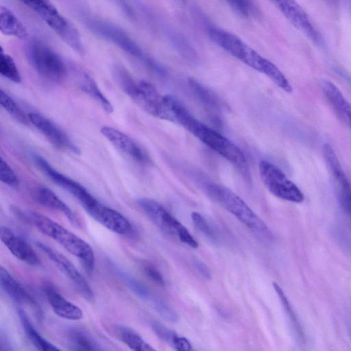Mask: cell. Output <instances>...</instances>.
<instances>
[{"mask_svg": "<svg viewBox=\"0 0 351 351\" xmlns=\"http://www.w3.org/2000/svg\"><path fill=\"white\" fill-rule=\"evenodd\" d=\"M167 101L173 114L176 121L237 167L244 171L247 169V160L245 155L235 144L195 119L173 97L167 95Z\"/></svg>", "mask_w": 351, "mask_h": 351, "instance_id": "6da1fadb", "label": "cell"}, {"mask_svg": "<svg viewBox=\"0 0 351 351\" xmlns=\"http://www.w3.org/2000/svg\"><path fill=\"white\" fill-rule=\"evenodd\" d=\"M112 74L123 91L142 110L158 118L176 121L165 96L161 95L153 84L135 80L121 65H114Z\"/></svg>", "mask_w": 351, "mask_h": 351, "instance_id": "7a4b0ae2", "label": "cell"}, {"mask_svg": "<svg viewBox=\"0 0 351 351\" xmlns=\"http://www.w3.org/2000/svg\"><path fill=\"white\" fill-rule=\"evenodd\" d=\"M21 216L42 233L55 240L69 253L77 258L88 274L93 273L95 258L93 250L88 243L39 213L32 211L23 213Z\"/></svg>", "mask_w": 351, "mask_h": 351, "instance_id": "3957f363", "label": "cell"}, {"mask_svg": "<svg viewBox=\"0 0 351 351\" xmlns=\"http://www.w3.org/2000/svg\"><path fill=\"white\" fill-rule=\"evenodd\" d=\"M208 195L226 210L232 214L249 229L265 239L272 234L264 221L238 195L217 184H209L206 188Z\"/></svg>", "mask_w": 351, "mask_h": 351, "instance_id": "277c9868", "label": "cell"}, {"mask_svg": "<svg viewBox=\"0 0 351 351\" xmlns=\"http://www.w3.org/2000/svg\"><path fill=\"white\" fill-rule=\"evenodd\" d=\"M223 49L250 67L263 73L285 92L291 84L281 71L271 62L261 56L234 34L226 40Z\"/></svg>", "mask_w": 351, "mask_h": 351, "instance_id": "5b68a950", "label": "cell"}, {"mask_svg": "<svg viewBox=\"0 0 351 351\" xmlns=\"http://www.w3.org/2000/svg\"><path fill=\"white\" fill-rule=\"evenodd\" d=\"M22 3L36 12L67 45L79 53H84L79 32L50 1L32 0Z\"/></svg>", "mask_w": 351, "mask_h": 351, "instance_id": "8992f818", "label": "cell"}, {"mask_svg": "<svg viewBox=\"0 0 351 351\" xmlns=\"http://www.w3.org/2000/svg\"><path fill=\"white\" fill-rule=\"evenodd\" d=\"M82 18L85 26L95 34L114 44L149 66L156 68L154 62L146 56L139 45L122 28L100 18L90 16H83Z\"/></svg>", "mask_w": 351, "mask_h": 351, "instance_id": "52a82bcc", "label": "cell"}, {"mask_svg": "<svg viewBox=\"0 0 351 351\" xmlns=\"http://www.w3.org/2000/svg\"><path fill=\"white\" fill-rule=\"evenodd\" d=\"M29 63L43 78L60 82L66 76L67 69L62 58L47 45L38 39L29 42L27 48Z\"/></svg>", "mask_w": 351, "mask_h": 351, "instance_id": "ba28073f", "label": "cell"}, {"mask_svg": "<svg viewBox=\"0 0 351 351\" xmlns=\"http://www.w3.org/2000/svg\"><path fill=\"white\" fill-rule=\"evenodd\" d=\"M137 204L148 218L162 232L174 237L183 243L197 248L198 243L186 228L158 202L149 198H140Z\"/></svg>", "mask_w": 351, "mask_h": 351, "instance_id": "9c48e42d", "label": "cell"}, {"mask_svg": "<svg viewBox=\"0 0 351 351\" xmlns=\"http://www.w3.org/2000/svg\"><path fill=\"white\" fill-rule=\"evenodd\" d=\"M259 172L263 184L274 196L294 203L303 202L304 196L301 190L276 165L261 160Z\"/></svg>", "mask_w": 351, "mask_h": 351, "instance_id": "30bf717a", "label": "cell"}, {"mask_svg": "<svg viewBox=\"0 0 351 351\" xmlns=\"http://www.w3.org/2000/svg\"><path fill=\"white\" fill-rule=\"evenodd\" d=\"M32 158L38 168L53 182L73 195L88 213H90L100 203L82 184L58 171L41 156L33 154Z\"/></svg>", "mask_w": 351, "mask_h": 351, "instance_id": "8fae6325", "label": "cell"}, {"mask_svg": "<svg viewBox=\"0 0 351 351\" xmlns=\"http://www.w3.org/2000/svg\"><path fill=\"white\" fill-rule=\"evenodd\" d=\"M36 244L57 268L73 282L84 298L88 300H93L94 293L88 282L66 257L45 243L37 241Z\"/></svg>", "mask_w": 351, "mask_h": 351, "instance_id": "7c38bea8", "label": "cell"}, {"mask_svg": "<svg viewBox=\"0 0 351 351\" xmlns=\"http://www.w3.org/2000/svg\"><path fill=\"white\" fill-rule=\"evenodd\" d=\"M28 117L30 123L54 147L75 154L80 153L70 137L52 121L37 112L29 113Z\"/></svg>", "mask_w": 351, "mask_h": 351, "instance_id": "4fadbf2b", "label": "cell"}, {"mask_svg": "<svg viewBox=\"0 0 351 351\" xmlns=\"http://www.w3.org/2000/svg\"><path fill=\"white\" fill-rule=\"evenodd\" d=\"M324 157L330 172L339 203L347 213H351V185L348 180L332 147L328 143L323 146Z\"/></svg>", "mask_w": 351, "mask_h": 351, "instance_id": "5bb4252c", "label": "cell"}, {"mask_svg": "<svg viewBox=\"0 0 351 351\" xmlns=\"http://www.w3.org/2000/svg\"><path fill=\"white\" fill-rule=\"evenodd\" d=\"M275 5L285 18L298 29L302 32L313 43L320 45L322 37L305 10L294 1H276Z\"/></svg>", "mask_w": 351, "mask_h": 351, "instance_id": "9a60e30c", "label": "cell"}, {"mask_svg": "<svg viewBox=\"0 0 351 351\" xmlns=\"http://www.w3.org/2000/svg\"><path fill=\"white\" fill-rule=\"evenodd\" d=\"M101 134L119 151L141 165H149L151 159L147 153L131 137L109 126L101 129Z\"/></svg>", "mask_w": 351, "mask_h": 351, "instance_id": "2e32d148", "label": "cell"}, {"mask_svg": "<svg viewBox=\"0 0 351 351\" xmlns=\"http://www.w3.org/2000/svg\"><path fill=\"white\" fill-rule=\"evenodd\" d=\"M1 241L9 251L20 261L32 266L40 265V261L29 243L5 226L0 229Z\"/></svg>", "mask_w": 351, "mask_h": 351, "instance_id": "e0dca14e", "label": "cell"}, {"mask_svg": "<svg viewBox=\"0 0 351 351\" xmlns=\"http://www.w3.org/2000/svg\"><path fill=\"white\" fill-rule=\"evenodd\" d=\"M89 215L98 223L114 233L123 235L132 230L130 222L123 215L101 203Z\"/></svg>", "mask_w": 351, "mask_h": 351, "instance_id": "ac0fdd59", "label": "cell"}, {"mask_svg": "<svg viewBox=\"0 0 351 351\" xmlns=\"http://www.w3.org/2000/svg\"><path fill=\"white\" fill-rule=\"evenodd\" d=\"M44 292L48 303L58 317L71 321L82 319L81 308L62 296L53 286L45 285Z\"/></svg>", "mask_w": 351, "mask_h": 351, "instance_id": "d6986e66", "label": "cell"}, {"mask_svg": "<svg viewBox=\"0 0 351 351\" xmlns=\"http://www.w3.org/2000/svg\"><path fill=\"white\" fill-rule=\"evenodd\" d=\"M0 282L2 290L12 300L38 310V304L33 296L2 266L0 267Z\"/></svg>", "mask_w": 351, "mask_h": 351, "instance_id": "ffe728a7", "label": "cell"}, {"mask_svg": "<svg viewBox=\"0 0 351 351\" xmlns=\"http://www.w3.org/2000/svg\"><path fill=\"white\" fill-rule=\"evenodd\" d=\"M34 196L39 204L62 213L74 226H81L79 219L73 210L51 189L38 186L35 190Z\"/></svg>", "mask_w": 351, "mask_h": 351, "instance_id": "44dd1931", "label": "cell"}, {"mask_svg": "<svg viewBox=\"0 0 351 351\" xmlns=\"http://www.w3.org/2000/svg\"><path fill=\"white\" fill-rule=\"evenodd\" d=\"M76 79L79 88L91 99H94L106 113L111 114L113 112V106L111 102L88 73L81 70L78 71Z\"/></svg>", "mask_w": 351, "mask_h": 351, "instance_id": "7402d4cb", "label": "cell"}, {"mask_svg": "<svg viewBox=\"0 0 351 351\" xmlns=\"http://www.w3.org/2000/svg\"><path fill=\"white\" fill-rule=\"evenodd\" d=\"M322 88L327 99L338 115L351 126V104L332 82L324 81Z\"/></svg>", "mask_w": 351, "mask_h": 351, "instance_id": "603a6c76", "label": "cell"}, {"mask_svg": "<svg viewBox=\"0 0 351 351\" xmlns=\"http://www.w3.org/2000/svg\"><path fill=\"white\" fill-rule=\"evenodd\" d=\"M18 314L25 333L37 351H62L40 335L23 310L19 309Z\"/></svg>", "mask_w": 351, "mask_h": 351, "instance_id": "cb8c5ba5", "label": "cell"}, {"mask_svg": "<svg viewBox=\"0 0 351 351\" xmlns=\"http://www.w3.org/2000/svg\"><path fill=\"white\" fill-rule=\"evenodd\" d=\"M0 29L2 34L21 39L27 37V31L18 17L6 6L0 7Z\"/></svg>", "mask_w": 351, "mask_h": 351, "instance_id": "d4e9b609", "label": "cell"}, {"mask_svg": "<svg viewBox=\"0 0 351 351\" xmlns=\"http://www.w3.org/2000/svg\"><path fill=\"white\" fill-rule=\"evenodd\" d=\"M117 333L120 340L131 351H156L137 332L130 328L121 326L118 328Z\"/></svg>", "mask_w": 351, "mask_h": 351, "instance_id": "484cf974", "label": "cell"}, {"mask_svg": "<svg viewBox=\"0 0 351 351\" xmlns=\"http://www.w3.org/2000/svg\"><path fill=\"white\" fill-rule=\"evenodd\" d=\"M0 104L16 121L26 126L30 124L28 115L25 114L15 101L3 89L0 90Z\"/></svg>", "mask_w": 351, "mask_h": 351, "instance_id": "4316f807", "label": "cell"}, {"mask_svg": "<svg viewBox=\"0 0 351 351\" xmlns=\"http://www.w3.org/2000/svg\"><path fill=\"white\" fill-rule=\"evenodd\" d=\"M0 73L14 83L19 84L21 82V77L14 60L2 49L0 56Z\"/></svg>", "mask_w": 351, "mask_h": 351, "instance_id": "83f0119b", "label": "cell"}, {"mask_svg": "<svg viewBox=\"0 0 351 351\" xmlns=\"http://www.w3.org/2000/svg\"><path fill=\"white\" fill-rule=\"evenodd\" d=\"M189 84L194 93L204 104L213 110L219 108L217 98L205 87L194 80H190Z\"/></svg>", "mask_w": 351, "mask_h": 351, "instance_id": "f1b7e54d", "label": "cell"}, {"mask_svg": "<svg viewBox=\"0 0 351 351\" xmlns=\"http://www.w3.org/2000/svg\"><path fill=\"white\" fill-rule=\"evenodd\" d=\"M273 287H274L276 293L278 294V295L281 301V303L282 304V305L289 316V318L291 319V322L292 324L293 325L294 328L296 330V332L298 334V335L300 337H302L303 335H302V329L300 327V324H299L298 319L295 317V313L293 312V310L292 307L291 306V304H290L286 295L285 294L283 290L279 286V285L275 282H273Z\"/></svg>", "mask_w": 351, "mask_h": 351, "instance_id": "f546056e", "label": "cell"}, {"mask_svg": "<svg viewBox=\"0 0 351 351\" xmlns=\"http://www.w3.org/2000/svg\"><path fill=\"white\" fill-rule=\"evenodd\" d=\"M0 179L3 183L13 189H17L19 186L20 182L18 176L2 157L0 162Z\"/></svg>", "mask_w": 351, "mask_h": 351, "instance_id": "4dcf8cb0", "label": "cell"}, {"mask_svg": "<svg viewBox=\"0 0 351 351\" xmlns=\"http://www.w3.org/2000/svg\"><path fill=\"white\" fill-rule=\"evenodd\" d=\"M192 221L197 228L212 240H216V235L206 221L205 218L197 212H193L191 215Z\"/></svg>", "mask_w": 351, "mask_h": 351, "instance_id": "1f68e13d", "label": "cell"}, {"mask_svg": "<svg viewBox=\"0 0 351 351\" xmlns=\"http://www.w3.org/2000/svg\"><path fill=\"white\" fill-rule=\"evenodd\" d=\"M156 308L165 319L170 322H176L178 319L177 313L165 303L158 301L156 302Z\"/></svg>", "mask_w": 351, "mask_h": 351, "instance_id": "d6a6232c", "label": "cell"}, {"mask_svg": "<svg viewBox=\"0 0 351 351\" xmlns=\"http://www.w3.org/2000/svg\"><path fill=\"white\" fill-rule=\"evenodd\" d=\"M143 270L147 278L152 282L159 286L162 287L165 285V280L162 275L155 267L151 265H145L143 267Z\"/></svg>", "mask_w": 351, "mask_h": 351, "instance_id": "836d02e7", "label": "cell"}, {"mask_svg": "<svg viewBox=\"0 0 351 351\" xmlns=\"http://www.w3.org/2000/svg\"><path fill=\"white\" fill-rule=\"evenodd\" d=\"M228 3L239 14L245 16H249L251 12V3L247 1H229Z\"/></svg>", "mask_w": 351, "mask_h": 351, "instance_id": "e575fe53", "label": "cell"}, {"mask_svg": "<svg viewBox=\"0 0 351 351\" xmlns=\"http://www.w3.org/2000/svg\"><path fill=\"white\" fill-rule=\"evenodd\" d=\"M171 343L176 351H194L190 341L184 337L175 334Z\"/></svg>", "mask_w": 351, "mask_h": 351, "instance_id": "d590c367", "label": "cell"}, {"mask_svg": "<svg viewBox=\"0 0 351 351\" xmlns=\"http://www.w3.org/2000/svg\"><path fill=\"white\" fill-rule=\"evenodd\" d=\"M153 329L156 335L162 339L171 343L172 339L175 335L173 332L159 324H154Z\"/></svg>", "mask_w": 351, "mask_h": 351, "instance_id": "8d00e7d4", "label": "cell"}, {"mask_svg": "<svg viewBox=\"0 0 351 351\" xmlns=\"http://www.w3.org/2000/svg\"><path fill=\"white\" fill-rule=\"evenodd\" d=\"M195 267L198 271L206 278L210 279L211 274L208 267L202 261H197L195 262Z\"/></svg>", "mask_w": 351, "mask_h": 351, "instance_id": "74e56055", "label": "cell"}, {"mask_svg": "<svg viewBox=\"0 0 351 351\" xmlns=\"http://www.w3.org/2000/svg\"><path fill=\"white\" fill-rule=\"evenodd\" d=\"M350 128H351V126H350Z\"/></svg>", "mask_w": 351, "mask_h": 351, "instance_id": "f35d334b", "label": "cell"}, {"mask_svg": "<svg viewBox=\"0 0 351 351\" xmlns=\"http://www.w3.org/2000/svg\"><path fill=\"white\" fill-rule=\"evenodd\" d=\"M350 7H351V5H350Z\"/></svg>", "mask_w": 351, "mask_h": 351, "instance_id": "ab89813d", "label": "cell"}]
</instances>
